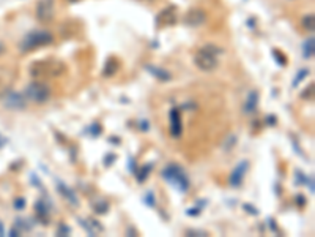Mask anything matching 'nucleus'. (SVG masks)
I'll return each instance as SVG.
<instances>
[{"label":"nucleus","mask_w":315,"mask_h":237,"mask_svg":"<svg viewBox=\"0 0 315 237\" xmlns=\"http://www.w3.org/2000/svg\"><path fill=\"white\" fill-rule=\"evenodd\" d=\"M309 73H311V70L309 68H301L298 73H296V76L293 78V82H292V87H296V85H300V82L301 81H304L306 78L309 76Z\"/></svg>","instance_id":"22"},{"label":"nucleus","mask_w":315,"mask_h":237,"mask_svg":"<svg viewBox=\"0 0 315 237\" xmlns=\"http://www.w3.org/2000/svg\"><path fill=\"white\" fill-rule=\"evenodd\" d=\"M143 70L148 72L153 78H156L158 81H161V82H167V81L172 79V75H170V72H167L166 68H161V67L151 65V64H145V65H143Z\"/></svg>","instance_id":"14"},{"label":"nucleus","mask_w":315,"mask_h":237,"mask_svg":"<svg viewBox=\"0 0 315 237\" xmlns=\"http://www.w3.org/2000/svg\"><path fill=\"white\" fill-rule=\"evenodd\" d=\"M177 6L175 5H170L163 8L158 14H156V27L158 29H164L169 27V25H174L178 19V14H177Z\"/></svg>","instance_id":"8"},{"label":"nucleus","mask_w":315,"mask_h":237,"mask_svg":"<svg viewBox=\"0 0 315 237\" xmlns=\"http://www.w3.org/2000/svg\"><path fill=\"white\" fill-rule=\"evenodd\" d=\"M306 187L309 188V191H311V195H314V175H309L308 177V182H306Z\"/></svg>","instance_id":"42"},{"label":"nucleus","mask_w":315,"mask_h":237,"mask_svg":"<svg viewBox=\"0 0 315 237\" xmlns=\"http://www.w3.org/2000/svg\"><path fill=\"white\" fill-rule=\"evenodd\" d=\"M35 16L43 24H51L56 17V0H38L35 5Z\"/></svg>","instance_id":"6"},{"label":"nucleus","mask_w":315,"mask_h":237,"mask_svg":"<svg viewBox=\"0 0 315 237\" xmlns=\"http://www.w3.org/2000/svg\"><path fill=\"white\" fill-rule=\"evenodd\" d=\"M169 128L172 138L178 139L183 135V122H182V114H180L178 108H172L169 112Z\"/></svg>","instance_id":"11"},{"label":"nucleus","mask_w":315,"mask_h":237,"mask_svg":"<svg viewBox=\"0 0 315 237\" xmlns=\"http://www.w3.org/2000/svg\"><path fill=\"white\" fill-rule=\"evenodd\" d=\"M5 234V230H3V225H2V222H0V236H3Z\"/></svg>","instance_id":"49"},{"label":"nucleus","mask_w":315,"mask_h":237,"mask_svg":"<svg viewBox=\"0 0 315 237\" xmlns=\"http://www.w3.org/2000/svg\"><path fill=\"white\" fill-rule=\"evenodd\" d=\"M308 177H309V175H306L303 171H300V169L295 171V183H296V185H306Z\"/></svg>","instance_id":"25"},{"label":"nucleus","mask_w":315,"mask_h":237,"mask_svg":"<svg viewBox=\"0 0 315 237\" xmlns=\"http://www.w3.org/2000/svg\"><path fill=\"white\" fill-rule=\"evenodd\" d=\"M182 109H188V111H192V109H195V104L194 103H185L183 106H182Z\"/></svg>","instance_id":"45"},{"label":"nucleus","mask_w":315,"mask_h":237,"mask_svg":"<svg viewBox=\"0 0 315 237\" xmlns=\"http://www.w3.org/2000/svg\"><path fill=\"white\" fill-rule=\"evenodd\" d=\"M88 223L92 225V228L95 230V233H101V231H104V228L100 225V222H98V220H95V218H90V220H88Z\"/></svg>","instance_id":"35"},{"label":"nucleus","mask_w":315,"mask_h":237,"mask_svg":"<svg viewBox=\"0 0 315 237\" xmlns=\"http://www.w3.org/2000/svg\"><path fill=\"white\" fill-rule=\"evenodd\" d=\"M245 2H246V0H245Z\"/></svg>","instance_id":"53"},{"label":"nucleus","mask_w":315,"mask_h":237,"mask_svg":"<svg viewBox=\"0 0 315 237\" xmlns=\"http://www.w3.org/2000/svg\"><path fill=\"white\" fill-rule=\"evenodd\" d=\"M3 106L6 109H11V111H21L25 109L27 106V98L22 93H17V92H8L3 98Z\"/></svg>","instance_id":"10"},{"label":"nucleus","mask_w":315,"mask_h":237,"mask_svg":"<svg viewBox=\"0 0 315 237\" xmlns=\"http://www.w3.org/2000/svg\"><path fill=\"white\" fill-rule=\"evenodd\" d=\"M301 25H303V29H304L306 32H311V33H312L314 29H315V16H314V13H309V14L303 16Z\"/></svg>","instance_id":"20"},{"label":"nucleus","mask_w":315,"mask_h":237,"mask_svg":"<svg viewBox=\"0 0 315 237\" xmlns=\"http://www.w3.org/2000/svg\"><path fill=\"white\" fill-rule=\"evenodd\" d=\"M51 95H52V90H51L49 84L46 81H38V79L27 85L25 92H24V96L27 100H30L37 104H43V103L49 101Z\"/></svg>","instance_id":"4"},{"label":"nucleus","mask_w":315,"mask_h":237,"mask_svg":"<svg viewBox=\"0 0 315 237\" xmlns=\"http://www.w3.org/2000/svg\"><path fill=\"white\" fill-rule=\"evenodd\" d=\"M314 89H315V85H314V82H311V84L301 92L300 96H301L303 100H312V96H314Z\"/></svg>","instance_id":"27"},{"label":"nucleus","mask_w":315,"mask_h":237,"mask_svg":"<svg viewBox=\"0 0 315 237\" xmlns=\"http://www.w3.org/2000/svg\"><path fill=\"white\" fill-rule=\"evenodd\" d=\"M115 160H117V154H114V152H111V154H107V155H104V166L106 168H111V166L115 163Z\"/></svg>","instance_id":"31"},{"label":"nucleus","mask_w":315,"mask_h":237,"mask_svg":"<svg viewBox=\"0 0 315 237\" xmlns=\"http://www.w3.org/2000/svg\"><path fill=\"white\" fill-rule=\"evenodd\" d=\"M19 234H21V231H17L16 228H13V230L10 231V236H11V237H16V236H19Z\"/></svg>","instance_id":"46"},{"label":"nucleus","mask_w":315,"mask_h":237,"mask_svg":"<svg viewBox=\"0 0 315 237\" xmlns=\"http://www.w3.org/2000/svg\"><path fill=\"white\" fill-rule=\"evenodd\" d=\"M200 212H202V209H200L199 206H195V207H189V209L186 210V215H188V217H199Z\"/></svg>","instance_id":"33"},{"label":"nucleus","mask_w":315,"mask_h":237,"mask_svg":"<svg viewBox=\"0 0 315 237\" xmlns=\"http://www.w3.org/2000/svg\"><path fill=\"white\" fill-rule=\"evenodd\" d=\"M268 226H269V230H271L274 234H279V228L274 222V218H268Z\"/></svg>","instance_id":"39"},{"label":"nucleus","mask_w":315,"mask_h":237,"mask_svg":"<svg viewBox=\"0 0 315 237\" xmlns=\"http://www.w3.org/2000/svg\"><path fill=\"white\" fill-rule=\"evenodd\" d=\"M139 128H140V131H148V130H150L148 120H140V122H139Z\"/></svg>","instance_id":"43"},{"label":"nucleus","mask_w":315,"mask_h":237,"mask_svg":"<svg viewBox=\"0 0 315 237\" xmlns=\"http://www.w3.org/2000/svg\"><path fill=\"white\" fill-rule=\"evenodd\" d=\"M51 203L48 204L46 199H40L35 203V215L41 222V225H49V215H51Z\"/></svg>","instance_id":"12"},{"label":"nucleus","mask_w":315,"mask_h":237,"mask_svg":"<svg viewBox=\"0 0 315 237\" xmlns=\"http://www.w3.org/2000/svg\"><path fill=\"white\" fill-rule=\"evenodd\" d=\"M69 234H71V228L66 226L65 223H60L59 228H57V236H60V237H66V236H69Z\"/></svg>","instance_id":"30"},{"label":"nucleus","mask_w":315,"mask_h":237,"mask_svg":"<svg viewBox=\"0 0 315 237\" xmlns=\"http://www.w3.org/2000/svg\"><path fill=\"white\" fill-rule=\"evenodd\" d=\"M5 143H6V139H5V138H2V136H0V149H2V146H3Z\"/></svg>","instance_id":"48"},{"label":"nucleus","mask_w":315,"mask_h":237,"mask_svg":"<svg viewBox=\"0 0 315 237\" xmlns=\"http://www.w3.org/2000/svg\"><path fill=\"white\" fill-rule=\"evenodd\" d=\"M203 48H205L206 51H210L211 54H214V56H218V54H221V52H222V49H221V48H218L216 45H205Z\"/></svg>","instance_id":"37"},{"label":"nucleus","mask_w":315,"mask_h":237,"mask_svg":"<svg viewBox=\"0 0 315 237\" xmlns=\"http://www.w3.org/2000/svg\"><path fill=\"white\" fill-rule=\"evenodd\" d=\"M92 206H93L95 214H98V215H104L109 212V209H111V204L107 203L106 199H96Z\"/></svg>","instance_id":"19"},{"label":"nucleus","mask_w":315,"mask_h":237,"mask_svg":"<svg viewBox=\"0 0 315 237\" xmlns=\"http://www.w3.org/2000/svg\"><path fill=\"white\" fill-rule=\"evenodd\" d=\"M265 124H266V125H271V127H274V125L277 124V117H276V116H266V119H265Z\"/></svg>","instance_id":"41"},{"label":"nucleus","mask_w":315,"mask_h":237,"mask_svg":"<svg viewBox=\"0 0 315 237\" xmlns=\"http://www.w3.org/2000/svg\"><path fill=\"white\" fill-rule=\"evenodd\" d=\"M128 169H129L131 174H136V171H137V166H136V160H134V157L128 158Z\"/></svg>","instance_id":"36"},{"label":"nucleus","mask_w":315,"mask_h":237,"mask_svg":"<svg viewBox=\"0 0 315 237\" xmlns=\"http://www.w3.org/2000/svg\"><path fill=\"white\" fill-rule=\"evenodd\" d=\"M13 206H14V209H16V210H24V209H25V206H27V201H25V198L19 196V198H16V199H14Z\"/></svg>","instance_id":"32"},{"label":"nucleus","mask_w":315,"mask_h":237,"mask_svg":"<svg viewBox=\"0 0 315 237\" xmlns=\"http://www.w3.org/2000/svg\"><path fill=\"white\" fill-rule=\"evenodd\" d=\"M248 171H249V161L241 160L235 168L232 169V172L229 175V185L232 188H240L243 185V180H245Z\"/></svg>","instance_id":"9"},{"label":"nucleus","mask_w":315,"mask_h":237,"mask_svg":"<svg viewBox=\"0 0 315 237\" xmlns=\"http://www.w3.org/2000/svg\"><path fill=\"white\" fill-rule=\"evenodd\" d=\"M194 65L200 70V72H213V70L218 68V59H216L214 54H211L210 51H206L205 48H200L199 51L194 54Z\"/></svg>","instance_id":"5"},{"label":"nucleus","mask_w":315,"mask_h":237,"mask_svg":"<svg viewBox=\"0 0 315 237\" xmlns=\"http://www.w3.org/2000/svg\"><path fill=\"white\" fill-rule=\"evenodd\" d=\"M188 237H206L208 236V233L206 231H202V230H194V228H189V230H186V233H185Z\"/></svg>","instance_id":"28"},{"label":"nucleus","mask_w":315,"mask_h":237,"mask_svg":"<svg viewBox=\"0 0 315 237\" xmlns=\"http://www.w3.org/2000/svg\"><path fill=\"white\" fill-rule=\"evenodd\" d=\"M161 177H163L170 187L175 188L178 193H188L189 187H191V182L185 171L183 166H180L178 163H169L161 169Z\"/></svg>","instance_id":"2"},{"label":"nucleus","mask_w":315,"mask_h":237,"mask_svg":"<svg viewBox=\"0 0 315 237\" xmlns=\"http://www.w3.org/2000/svg\"><path fill=\"white\" fill-rule=\"evenodd\" d=\"M109 141H111V143H115V144H120V139H115V138H111Z\"/></svg>","instance_id":"50"},{"label":"nucleus","mask_w":315,"mask_h":237,"mask_svg":"<svg viewBox=\"0 0 315 237\" xmlns=\"http://www.w3.org/2000/svg\"><path fill=\"white\" fill-rule=\"evenodd\" d=\"M301 52H303V57L306 60H311L314 59V54H315V38L312 37H308L301 45Z\"/></svg>","instance_id":"17"},{"label":"nucleus","mask_w":315,"mask_h":237,"mask_svg":"<svg viewBox=\"0 0 315 237\" xmlns=\"http://www.w3.org/2000/svg\"><path fill=\"white\" fill-rule=\"evenodd\" d=\"M87 131L90 133V136H93V138H98L101 133H103V127L98 124V122H95V124H92L88 128H87Z\"/></svg>","instance_id":"24"},{"label":"nucleus","mask_w":315,"mask_h":237,"mask_svg":"<svg viewBox=\"0 0 315 237\" xmlns=\"http://www.w3.org/2000/svg\"><path fill=\"white\" fill-rule=\"evenodd\" d=\"M271 56L274 57V62H276L279 67H287V65H289V60H287V56L284 54L282 51L273 49V51H271Z\"/></svg>","instance_id":"21"},{"label":"nucleus","mask_w":315,"mask_h":237,"mask_svg":"<svg viewBox=\"0 0 315 237\" xmlns=\"http://www.w3.org/2000/svg\"><path fill=\"white\" fill-rule=\"evenodd\" d=\"M56 183H57V191L60 193V195L65 198L69 204H73V206H79V198H77V195L74 193V190H71L65 182L63 180H60V179H57L56 180Z\"/></svg>","instance_id":"13"},{"label":"nucleus","mask_w":315,"mask_h":237,"mask_svg":"<svg viewBox=\"0 0 315 237\" xmlns=\"http://www.w3.org/2000/svg\"><path fill=\"white\" fill-rule=\"evenodd\" d=\"M30 180L35 183V187H37V188H41V180H40V177H38V175L35 174V172L30 174Z\"/></svg>","instance_id":"40"},{"label":"nucleus","mask_w":315,"mask_h":237,"mask_svg":"<svg viewBox=\"0 0 315 237\" xmlns=\"http://www.w3.org/2000/svg\"><path fill=\"white\" fill-rule=\"evenodd\" d=\"M66 2H69V3H74V2H77V0H66Z\"/></svg>","instance_id":"52"},{"label":"nucleus","mask_w":315,"mask_h":237,"mask_svg":"<svg viewBox=\"0 0 315 237\" xmlns=\"http://www.w3.org/2000/svg\"><path fill=\"white\" fill-rule=\"evenodd\" d=\"M77 222H79V225L84 228V230L87 231V234L88 236H96V233H95V230L92 228V225L88 223V220H84V218H80V217H77Z\"/></svg>","instance_id":"26"},{"label":"nucleus","mask_w":315,"mask_h":237,"mask_svg":"<svg viewBox=\"0 0 315 237\" xmlns=\"http://www.w3.org/2000/svg\"><path fill=\"white\" fill-rule=\"evenodd\" d=\"M151 169H153V163H147L145 166H142V168H137V171H136V179H137V182L139 183H143L147 179H148V175H150V172H151Z\"/></svg>","instance_id":"18"},{"label":"nucleus","mask_w":315,"mask_h":237,"mask_svg":"<svg viewBox=\"0 0 315 237\" xmlns=\"http://www.w3.org/2000/svg\"><path fill=\"white\" fill-rule=\"evenodd\" d=\"M243 209H245V212H246V214H249V215H252V217H258V215H260V210H258L255 206L249 204V203L243 204Z\"/></svg>","instance_id":"29"},{"label":"nucleus","mask_w":315,"mask_h":237,"mask_svg":"<svg viewBox=\"0 0 315 237\" xmlns=\"http://www.w3.org/2000/svg\"><path fill=\"white\" fill-rule=\"evenodd\" d=\"M206 19H208V14H206V11L200 6L189 8V10L183 14V24L186 27H192V29H197V27H200V25H203L206 22Z\"/></svg>","instance_id":"7"},{"label":"nucleus","mask_w":315,"mask_h":237,"mask_svg":"<svg viewBox=\"0 0 315 237\" xmlns=\"http://www.w3.org/2000/svg\"><path fill=\"white\" fill-rule=\"evenodd\" d=\"M54 43V35L49 30H32L22 38L19 49L22 52H30L43 46H49Z\"/></svg>","instance_id":"3"},{"label":"nucleus","mask_w":315,"mask_h":237,"mask_svg":"<svg viewBox=\"0 0 315 237\" xmlns=\"http://www.w3.org/2000/svg\"><path fill=\"white\" fill-rule=\"evenodd\" d=\"M258 96H260L258 90H251L246 96L245 104H243V111L246 114H254L258 106Z\"/></svg>","instance_id":"15"},{"label":"nucleus","mask_w":315,"mask_h":237,"mask_svg":"<svg viewBox=\"0 0 315 237\" xmlns=\"http://www.w3.org/2000/svg\"><path fill=\"white\" fill-rule=\"evenodd\" d=\"M3 49H5V48H3V45H2V43H0V52H3Z\"/></svg>","instance_id":"51"},{"label":"nucleus","mask_w":315,"mask_h":237,"mask_svg":"<svg viewBox=\"0 0 315 237\" xmlns=\"http://www.w3.org/2000/svg\"><path fill=\"white\" fill-rule=\"evenodd\" d=\"M120 70V62H119V59L117 57H109L106 60V64H104V68H103V76L104 78H112L117 75V72Z\"/></svg>","instance_id":"16"},{"label":"nucleus","mask_w":315,"mask_h":237,"mask_svg":"<svg viewBox=\"0 0 315 237\" xmlns=\"http://www.w3.org/2000/svg\"><path fill=\"white\" fill-rule=\"evenodd\" d=\"M248 25H249V27H251V29H252V27H254V25H255L254 19H249V21H248Z\"/></svg>","instance_id":"47"},{"label":"nucleus","mask_w":315,"mask_h":237,"mask_svg":"<svg viewBox=\"0 0 315 237\" xmlns=\"http://www.w3.org/2000/svg\"><path fill=\"white\" fill-rule=\"evenodd\" d=\"M66 65L59 59L48 57L43 60H37L30 65V75L32 78L38 79V81H46V79H54L62 75H65Z\"/></svg>","instance_id":"1"},{"label":"nucleus","mask_w":315,"mask_h":237,"mask_svg":"<svg viewBox=\"0 0 315 237\" xmlns=\"http://www.w3.org/2000/svg\"><path fill=\"white\" fill-rule=\"evenodd\" d=\"M237 135H230L229 136V141L226 143V144H224V151H230V149H232V146H235V143H237Z\"/></svg>","instance_id":"34"},{"label":"nucleus","mask_w":315,"mask_h":237,"mask_svg":"<svg viewBox=\"0 0 315 237\" xmlns=\"http://www.w3.org/2000/svg\"><path fill=\"white\" fill-rule=\"evenodd\" d=\"M295 203L298 204L300 207H304L306 204H308V199H306L304 195H296V196H295Z\"/></svg>","instance_id":"38"},{"label":"nucleus","mask_w":315,"mask_h":237,"mask_svg":"<svg viewBox=\"0 0 315 237\" xmlns=\"http://www.w3.org/2000/svg\"><path fill=\"white\" fill-rule=\"evenodd\" d=\"M126 236H139V233H137V230H134L132 226H128L126 228Z\"/></svg>","instance_id":"44"},{"label":"nucleus","mask_w":315,"mask_h":237,"mask_svg":"<svg viewBox=\"0 0 315 237\" xmlns=\"http://www.w3.org/2000/svg\"><path fill=\"white\" fill-rule=\"evenodd\" d=\"M143 204L148 206V207H155L156 206V198H155V193L151 190L147 191L145 195H143Z\"/></svg>","instance_id":"23"}]
</instances>
